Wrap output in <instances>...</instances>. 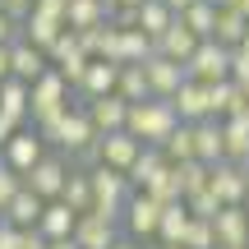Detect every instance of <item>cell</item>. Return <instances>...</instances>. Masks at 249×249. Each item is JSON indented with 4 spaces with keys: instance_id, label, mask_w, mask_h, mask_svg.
Wrapping results in <instances>:
<instances>
[{
    "instance_id": "obj_1",
    "label": "cell",
    "mask_w": 249,
    "mask_h": 249,
    "mask_svg": "<svg viewBox=\"0 0 249 249\" xmlns=\"http://www.w3.org/2000/svg\"><path fill=\"white\" fill-rule=\"evenodd\" d=\"M37 129L46 134V143H55L60 152H70V157H79V161L92 166V148H97L102 134H97V124H92L88 107H70V111H60L55 120L37 124Z\"/></svg>"
},
{
    "instance_id": "obj_2",
    "label": "cell",
    "mask_w": 249,
    "mask_h": 249,
    "mask_svg": "<svg viewBox=\"0 0 249 249\" xmlns=\"http://www.w3.org/2000/svg\"><path fill=\"white\" fill-rule=\"evenodd\" d=\"M180 124H185V120H180V111H176L171 97H148V102H129V120H124V129H129L134 139L161 148Z\"/></svg>"
},
{
    "instance_id": "obj_3",
    "label": "cell",
    "mask_w": 249,
    "mask_h": 249,
    "mask_svg": "<svg viewBox=\"0 0 249 249\" xmlns=\"http://www.w3.org/2000/svg\"><path fill=\"white\" fill-rule=\"evenodd\" d=\"M88 176H92V213H102V217H124V203H129V194H134V185H129V176L116 166H107V161H97V166H88Z\"/></svg>"
},
{
    "instance_id": "obj_4",
    "label": "cell",
    "mask_w": 249,
    "mask_h": 249,
    "mask_svg": "<svg viewBox=\"0 0 249 249\" xmlns=\"http://www.w3.org/2000/svg\"><path fill=\"white\" fill-rule=\"evenodd\" d=\"M74 97H79V92H74V83L51 65V70H46L42 79L33 83V120H28V124H46V120H55L60 111L74 107Z\"/></svg>"
},
{
    "instance_id": "obj_5",
    "label": "cell",
    "mask_w": 249,
    "mask_h": 249,
    "mask_svg": "<svg viewBox=\"0 0 249 249\" xmlns=\"http://www.w3.org/2000/svg\"><path fill=\"white\" fill-rule=\"evenodd\" d=\"M161 208H166V203H157L148 189H134L129 203H124V217H120L124 235H134V240H157V231H161Z\"/></svg>"
},
{
    "instance_id": "obj_6",
    "label": "cell",
    "mask_w": 249,
    "mask_h": 249,
    "mask_svg": "<svg viewBox=\"0 0 249 249\" xmlns=\"http://www.w3.org/2000/svg\"><path fill=\"white\" fill-rule=\"evenodd\" d=\"M70 171H74V166H70V152L55 148V152H46V157L23 176V185H28V189H37V194L51 203V198H60V194H65V180H70Z\"/></svg>"
},
{
    "instance_id": "obj_7",
    "label": "cell",
    "mask_w": 249,
    "mask_h": 249,
    "mask_svg": "<svg viewBox=\"0 0 249 249\" xmlns=\"http://www.w3.org/2000/svg\"><path fill=\"white\" fill-rule=\"evenodd\" d=\"M231 51H235V46H222L217 37H203L198 51L189 55V79H198V83H222V79H231Z\"/></svg>"
},
{
    "instance_id": "obj_8",
    "label": "cell",
    "mask_w": 249,
    "mask_h": 249,
    "mask_svg": "<svg viewBox=\"0 0 249 249\" xmlns=\"http://www.w3.org/2000/svg\"><path fill=\"white\" fill-rule=\"evenodd\" d=\"M0 157H5L9 166L18 171V176H28V171H33L37 161L46 157V134L37 129V124H23V129H18L14 139H9L5 148H0Z\"/></svg>"
},
{
    "instance_id": "obj_9",
    "label": "cell",
    "mask_w": 249,
    "mask_h": 249,
    "mask_svg": "<svg viewBox=\"0 0 249 249\" xmlns=\"http://www.w3.org/2000/svg\"><path fill=\"white\" fill-rule=\"evenodd\" d=\"M46 55H51V65H55V70H60L65 79L74 83V88L83 83V74H88V65H92V55L83 51V42H79V33H74V28H65Z\"/></svg>"
},
{
    "instance_id": "obj_10",
    "label": "cell",
    "mask_w": 249,
    "mask_h": 249,
    "mask_svg": "<svg viewBox=\"0 0 249 249\" xmlns=\"http://www.w3.org/2000/svg\"><path fill=\"white\" fill-rule=\"evenodd\" d=\"M148 148L143 139H134L129 129H116V134H102L97 139V148H92V166L97 161H107V166H116V171H124L129 176V166H134V157Z\"/></svg>"
},
{
    "instance_id": "obj_11",
    "label": "cell",
    "mask_w": 249,
    "mask_h": 249,
    "mask_svg": "<svg viewBox=\"0 0 249 249\" xmlns=\"http://www.w3.org/2000/svg\"><path fill=\"white\" fill-rule=\"evenodd\" d=\"M143 70H148V83H152V97H176L180 83L189 79V65L171 60V55H152V60H143Z\"/></svg>"
},
{
    "instance_id": "obj_12",
    "label": "cell",
    "mask_w": 249,
    "mask_h": 249,
    "mask_svg": "<svg viewBox=\"0 0 249 249\" xmlns=\"http://www.w3.org/2000/svg\"><path fill=\"white\" fill-rule=\"evenodd\" d=\"M124 226L116 222V217H102V213H83L79 226H74V240H79L83 249H111L120 240Z\"/></svg>"
},
{
    "instance_id": "obj_13",
    "label": "cell",
    "mask_w": 249,
    "mask_h": 249,
    "mask_svg": "<svg viewBox=\"0 0 249 249\" xmlns=\"http://www.w3.org/2000/svg\"><path fill=\"white\" fill-rule=\"evenodd\" d=\"M217 226V249H249V213L245 203H231L213 217Z\"/></svg>"
},
{
    "instance_id": "obj_14",
    "label": "cell",
    "mask_w": 249,
    "mask_h": 249,
    "mask_svg": "<svg viewBox=\"0 0 249 249\" xmlns=\"http://www.w3.org/2000/svg\"><path fill=\"white\" fill-rule=\"evenodd\" d=\"M120 60H92L88 74H83V83L74 92H79V102H92V97H107V92H120Z\"/></svg>"
},
{
    "instance_id": "obj_15",
    "label": "cell",
    "mask_w": 249,
    "mask_h": 249,
    "mask_svg": "<svg viewBox=\"0 0 249 249\" xmlns=\"http://www.w3.org/2000/svg\"><path fill=\"white\" fill-rule=\"evenodd\" d=\"M171 102H176V111H180L185 124H198V120L213 116V92H208V83H198V79H185Z\"/></svg>"
},
{
    "instance_id": "obj_16",
    "label": "cell",
    "mask_w": 249,
    "mask_h": 249,
    "mask_svg": "<svg viewBox=\"0 0 249 249\" xmlns=\"http://www.w3.org/2000/svg\"><path fill=\"white\" fill-rule=\"evenodd\" d=\"M213 194L222 198L226 208L249 198V176H245L240 161H217V166H213Z\"/></svg>"
},
{
    "instance_id": "obj_17",
    "label": "cell",
    "mask_w": 249,
    "mask_h": 249,
    "mask_svg": "<svg viewBox=\"0 0 249 249\" xmlns=\"http://www.w3.org/2000/svg\"><path fill=\"white\" fill-rule=\"evenodd\" d=\"M194 157L208 161V166L226 161V129H222V120H217V116H208V120L194 124Z\"/></svg>"
},
{
    "instance_id": "obj_18",
    "label": "cell",
    "mask_w": 249,
    "mask_h": 249,
    "mask_svg": "<svg viewBox=\"0 0 249 249\" xmlns=\"http://www.w3.org/2000/svg\"><path fill=\"white\" fill-rule=\"evenodd\" d=\"M83 107H88V116H92V124H97V134H116V129H124V120H129V102H124L120 92L92 97V102H83Z\"/></svg>"
},
{
    "instance_id": "obj_19",
    "label": "cell",
    "mask_w": 249,
    "mask_h": 249,
    "mask_svg": "<svg viewBox=\"0 0 249 249\" xmlns=\"http://www.w3.org/2000/svg\"><path fill=\"white\" fill-rule=\"evenodd\" d=\"M9 55H14V79H23V83H37L51 70V55H46L42 46H33L28 37H18V42L9 46Z\"/></svg>"
},
{
    "instance_id": "obj_20",
    "label": "cell",
    "mask_w": 249,
    "mask_h": 249,
    "mask_svg": "<svg viewBox=\"0 0 249 249\" xmlns=\"http://www.w3.org/2000/svg\"><path fill=\"white\" fill-rule=\"evenodd\" d=\"M198 42H203V37H198L194 28H185V18H176V23L157 37V51L171 55V60H180V65H189V55L198 51Z\"/></svg>"
},
{
    "instance_id": "obj_21",
    "label": "cell",
    "mask_w": 249,
    "mask_h": 249,
    "mask_svg": "<svg viewBox=\"0 0 249 249\" xmlns=\"http://www.w3.org/2000/svg\"><path fill=\"white\" fill-rule=\"evenodd\" d=\"M0 111L14 116L18 124H28V120H33V83H23V79L9 74V79L0 83Z\"/></svg>"
},
{
    "instance_id": "obj_22",
    "label": "cell",
    "mask_w": 249,
    "mask_h": 249,
    "mask_svg": "<svg viewBox=\"0 0 249 249\" xmlns=\"http://www.w3.org/2000/svg\"><path fill=\"white\" fill-rule=\"evenodd\" d=\"M79 217H83V213H74L65 198H51V203H46V213H42V222H37V231H42L46 240H65V235H74Z\"/></svg>"
},
{
    "instance_id": "obj_23",
    "label": "cell",
    "mask_w": 249,
    "mask_h": 249,
    "mask_svg": "<svg viewBox=\"0 0 249 249\" xmlns=\"http://www.w3.org/2000/svg\"><path fill=\"white\" fill-rule=\"evenodd\" d=\"M83 51L92 55V60H120V28L116 23H97L88 28V33H79Z\"/></svg>"
},
{
    "instance_id": "obj_24",
    "label": "cell",
    "mask_w": 249,
    "mask_h": 249,
    "mask_svg": "<svg viewBox=\"0 0 249 249\" xmlns=\"http://www.w3.org/2000/svg\"><path fill=\"white\" fill-rule=\"evenodd\" d=\"M97 23H111V0H70V14H65V28L74 33H88Z\"/></svg>"
},
{
    "instance_id": "obj_25",
    "label": "cell",
    "mask_w": 249,
    "mask_h": 249,
    "mask_svg": "<svg viewBox=\"0 0 249 249\" xmlns=\"http://www.w3.org/2000/svg\"><path fill=\"white\" fill-rule=\"evenodd\" d=\"M189 222H194V213H189V203H185V198H180V203H166V208H161V231H157V245H185Z\"/></svg>"
},
{
    "instance_id": "obj_26",
    "label": "cell",
    "mask_w": 249,
    "mask_h": 249,
    "mask_svg": "<svg viewBox=\"0 0 249 249\" xmlns=\"http://www.w3.org/2000/svg\"><path fill=\"white\" fill-rule=\"evenodd\" d=\"M208 92H213V116H217V120H226V116H240V111H249V102H245V83H235V79L208 83Z\"/></svg>"
},
{
    "instance_id": "obj_27",
    "label": "cell",
    "mask_w": 249,
    "mask_h": 249,
    "mask_svg": "<svg viewBox=\"0 0 249 249\" xmlns=\"http://www.w3.org/2000/svg\"><path fill=\"white\" fill-rule=\"evenodd\" d=\"M60 33H65V18H55V14H42V9H33V14L23 18V37H28L33 46H42V51H51Z\"/></svg>"
},
{
    "instance_id": "obj_28",
    "label": "cell",
    "mask_w": 249,
    "mask_h": 249,
    "mask_svg": "<svg viewBox=\"0 0 249 249\" xmlns=\"http://www.w3.org/2000/svg\"><path fill=\"white\" fill-rule=\"evenodd\" d=\"M42 213H46V198L37 194V189L23 185V189L14 194V203L5 208V222H14V226H37V222H42Z\"/></svg>"
},
{
    "instance_id": "obj_29",
    "label": "cell",
    "mask_w": 249,
    "mask_h": 249,
    "mask_svg": "<svg viewBox=\"0 0 249 249\" xmlns=\"http://www.w3.org/2000/svg\"><path fill=\"white\" fill-rule=\"evenodd\" d=\"M245 33H249V14H245L240 5H222V9H217V33L213 37L222 46H240Z\"/></svg>"
},
{
    "instance_id": "obj_30",
    "label": "cell",
    "mask_w": 249,
    "mask_h": 249,
    "mask_svg": "<svg viewBox=\"0 0 249 249\" xmlns=\"http://www.w3.org/2000/svg\"><path fill=\"white\" fill-rule=\"evenodd\" d=\"M161 171H166V152L148 143V148H143L139 157H134V166H129V185H134V189H148L152 180L161 176Z\"/></svg>"
},
{
    "instance_id": "obj_31",
    "label": "cell",
    "mask_w": 249,
    "mask_h": 249,
    "mask_svg": "<svg viewBox=\"0 0 249 249\" xmlns=\"http://www.w3.org/2000/svg\"><path fill=\"white\" fill-rule=\"evenodd\" d=\"M226 129V161H249V111H240V116H226L222 120Z\"/></svg>"
},
{
    "instance_id": "obj_32",
    "label": "cell",
    "mask_w": 249,
    "mask_h": 249,
    "mask_svg": "<svg viewBox=\"0 0 249 249\" xmlns=\"http://www.w3.org/2000/svg\"><path fill=\"white\" fill-rule=\"evenodd\" d=\"M152 55H157V42L143 28H120V65H143Z\"/></svg>"
},
{
    "instance_id": "obj_33",
    "label": "cell",
    "mask_w": 249,
    "mask_h": 249,
    "mask_svg": "<svg viewBox=\"0 0 249 249\" xmlns=\"http://www.w3.org/2000/svg\"><path fill=\"white\" fill-rule=\"evenodd\" d=\"M176 18H180V14L166 5V0H143V5H139V28L152 37V42H157V37L166 33V28L176 23Z\"/></svg>"
},
{
    "instance_id": "obj_34",
    "label": "cell",
    "mask_w": 249,
    "mask_h": 249,
    "mask_svg": "<svg viewBox=\"0 0 249 249\" xmlns=\"http://www.w3.org/2000/svg\"><path fill=\"white\" fill-rule=\"evenodd\" d=\"M60 198L74 208V213H92V176H88V166H74V171H70Z\"/></svg>"
},
{
    "instance_id": "obj_35",
    "label": "cell",
    "mask_w": 249,
    "mask_h": 249,
    "mask_svg": "<svg viewBox=\"0 0 249 249\" xmlns=\"http://www.w3.org/2000/svg\"><path fill=\"white\" fill-rule=\"evenodd\" d=\"M148 194L157 198V203H180V198H185V180H180V166H176V161H166V171L148 185Z\"/></svg>"
},
{
    "instance_id": "obj_36",
    "label": "cell",
    "mask_w": 249,
    "mask_h": 249,
    "mask_svg": "<svg viewBox=\"0 0 249 249\" xmlns=\"http://www.w3.org/2000/svg\"><path fill=\"white\" fill-rule=\"evenodd\" d=\"M120 97L124 102H148L152 97V83H148V70L143 65H124L120 70Z\"/></svg>"
},
{
    "instance_id": "obj_37",
    "label": "cell",
    "mask_w": 249,
    "mask_h": 249,
    "mask_svg": "<svg viewBox=\"0 0 249 249\" xmlns=\"http://www.w3.org/2000/svg\"><path fill=\"white\" fill-rule=\"evenodd\" d=\"M180 18H185V28H194L198 37H213L217 33V5H213V0H194Z\"/></svg>"
},
{
    "instance_id": "obj_38",
    "label": "cell",
    "mask_w": 249,
    "mask_h": 249,
    "mask_svg": "<svg viewBox=\"0 0 249 249\" xmlns=\"http://www.w3.org/2000/svg\"><path fill=\"white\" fill-rule=\"evenodd\" d=\"M166 161H194V124H180L166 143H161Z\"/></svg>"
},
{
    "instance_id": "obj_39",
    "label": "cell",
    "mask_w": 249,
    "mask_h": 249,
    "mask_svg": "<svg viewBox=\"0 0 249 249\" xmlns=\"http://www.w3.org/2000/svg\"><path fill=\"white\" fill-rule=\"evenodd\" d=\"M185 203H189V213H194V217H208V222H213V217H217V213L226 208L222 198L213 194V185H208V189H194V194H189Z\"/></svg>"
},
{
    "instance_id": "obj_40",
    "label": "cell",
    "mask_w": 249,
    "mask_h": 249,
    "mask_svg": "<svg viewBox=\"0 0 249 249\" xmlns=\"http://www.w3.org/2000/svg\"><path fill=\"white\" fill-rule=\"evenodd\" d=\"M185 245H189V249H217V226L208 222V217H194V222H189Z\"/></svg>"
},
{
    "instance_id": "obj_41",
    "label": "cell",
    "mask_w": 249,
    "mask_h": 249,
    "mask_svg": "<svg viewBox=\"0 0 249 249\" xmlns=\"http://www.w3.org/2000/svg\"><path fill=\"white\" fill-rule=\"evenodd\" d=\"M23 189V176H18L14 166H9L5 157H0V217H5V208L14 203V194Z\"/></svg>"
},
{
    "instance_id": "obj_42",
    "label": "cell",
    "mask_w": 249,
    "mask_h": 249,
    "mask_svg": "<svg viewBox=\"0 0 249 249\" xmlns=\"http://www.w3.org/2000/svg\"><path fill=\"white\" fill-rule=\"evenodd\" d=\"M23 231L28 226H14V222L0 217V249H23Z\"/></svg>"
},
{
    "instance_id": "obj_43",
    "label": "cell",
    "mask_w": 249,
    "mask_h": 249,
    "mask_svg": "<svg viewBox=\"0 0 249 249\" xmlns=\"http://www.w3.org/2000/svg\"><path fill=\"white\" fill-rule=\"evenodd\" d=\"M231 79L249 88V51H245V46H235V51H231Z\"/></svg>"
},
{
    "instance_id": "obj_44",
    "label": "cell",
    "mask_w": 249,
    "mask_h": 249,
    "mask_svg": "<svg viewBox=\"0 0 249 249\" xmlns=\"http://www.w3.org/2000/svg\"><path fill=\"white\" fill-rule=\"evenodd\" d=\"M18 37H23V23H18V18H9L5 9H0V46L18 42Z\"/></svg>"
},
{
    "instance_id": "obj_45",
    "label": "cell",
    "mask_w": 249,
    "mask_h": 249,
    "mask_svg": "<svg viewBox=\"0 0 249 249\" xmlns=\"http://www.w3.org/2000/svg\"><path fill=\"white\" fill-rule=\"evenodd\" d=\"M111 23L116 28H139V5H116L111 9Z\"/></svg>"
},
{
    "instance_id": "obj_46",
    "label": "cell",
    "mask_w": 249,
    "mask_h": 249,
    "mask_svg": "<svg viewBox=\"0 0 249 249\" xmlns=\"http://www.w3.org/2000/svg\"><path fill=\"white\" fill-rule=\"evenodd\" d=\"M0 9H5L9 18H18V23H23V18L37 9V0H0Z\"/></svg>"
},
{
    "instance_id": "obj_47",
    "label": "cell",
    "mask_w": 249,
    "mask_h": 249,
    "mask_svg": "<svg viewBox=\"0 0 249 249\" xmlns=\"http://www.w3.org/2000/svg\"><path fill=\"white\" fill-rule=\"evenodd\" d=\"M37 9H42V14H55V18H65V14H70V0H37Z\"/></svg>"
},
{
    "instance_id": "obj_48",
    "label": "cell",
    "mask_w": 249,
    "mask_h": 249,
    "mask_svg": "<svg viewBox=\"0 0 249 249\" xmlns=\"http://www.w3.org/2000/svg\"><path fill=\"white\" fill-rule=\"evenodd\" d=\"M9 46H14V42H9ZM9 46H0V83L14 74V55H9Z\"/></svg>"
},
{
    "instance_id": "obj_49",
    "label": "cell",
    "mask_w": 249,
    "mask_h": 249,
    "mask_svg": "<svg viewBox=\"0 0 249 249\" xmlns=\"http://www.w3.org/2000/svg\"><path fill=\"white\" fill-rule=\"evenodd\" d=\"M111 249H148V245H143V240H134V235H120V240L111 245Z\"/></svg>"
},
{
    "instance_id": "obj_50",
    "label": "cell",
    "mask_w": 249,
    "mask_h": 249,
    "mask_svg": "<svg viewBox=\"0 0 249 249\" xmlns=\"http://www.w3.org/2000/svg\"><path fill=\"white\" fill-rule=\"evenodd\" d=\"M46 249H83L79 240H74V235H65V240H51V245H46Z\"/></svg>"
},
{
    "instance_id": "obj_51",
    "label": "cell",
    "mask_w": 249,
    "mask_h": 249,
    "mask_svg": "<svg viewBox=\"0 0 249 249\" xmlns=\"http://www.w3.org/2000/svg\"><path fill=\"white\" fill-rule=\"evenodd\" d=\"M166 5H171V9H176V14H185V9H189V5H194V0H166Z\"/></svg>"
},
{
    "instance_id": "obj_52",
    "label": "cell",
    "mask_w": 249,
    "mask_h": 249,
    "mask_svg": "<svg viewBox=\"0 0 249 249\" xmlns=\"http://www.w3.org/2000/svg\"><path fill=\"white\" fill-rule=\"evenodd\" d=\"M116 5H143V0H111V9H116Z\"/></svg>"
},
{
    "instance_id": "obj_53",
    "label": "cell",
    "mask_w": 249,
    "mask_h": 249,
    "mask_svg": "<svg viewBox=\"0 0 249 249\" xmlns=\"http://www.w3.org/2000/svg\"><path fill=\"white\" fill-rule=\"evenodd\" d=\"M213 5H217V9H222V5H240V0H213Z\"/></svg>"
},
{
    "instance_id": "obj_54",
    "label": "cell",
    "mask_w": 249,
    "mask_h": 249,
    "mask_svg": "<svg viewBox=\"0 0 249 249\" xmlns=\"http://www.w3.org/2000/svg\"><path fill=\"white\" fill-rule=\"evenodd\" d=\"M157 249H189V245H157Z\"/></svg>"
},
{
    "instance_id": "obj_55",
    "label": "cell",
    "mask_w": 249,
    "mask_h": 249,
    "mask_svg": "<svg viewBox=\"0 0 249 249\" xmlns=\"http://www.w3.org/2000/svg\"><path fill=\"white\" fill-rule=\"evenodd\" d=\"M240 9H245V14H249V0H240Z\"/></svg>"
},
{
    "instance_id": "obj_56",
    "label": "cell",
    "mask_w": 249,
    "mask_h": 249,
    "mask_svg": "<svg viewBox=\"0 0 249 249\" xmlns=\"http://www.w3.org/2000/svg\"><path fill=\"white\" fill-rule=\"evenodd\" d=\"M240 46H245V51H249V33H245V42H240Z\"/></svg>"
},
{
    "instance_id": "obj_57",
    "label": "cell",
    "mask_w": 249,
    "mask_h": 249,
    "mask_svg": "<svg viewBox=\"0 0 249 249\" xmlns=\"http://www.w3.org/2000/svg\"><path fill=\"white\" fill-rule=\"evenodd\" d=\"M245 176H249V161H245Z\"/></svg>"
},
{
    "instance_id": "obj_58",
    "label": "cell",
    "mask_w": 249,
    "mask_h": 249,
    "mask_svg": "<svg viewBox=\"0 0 249 249\" xmlns=\"http://www.w3.org/2000/svg\"><path fill=\"white\" fill-rule=\"evenodd\" d=\"M245 102H249V88H245Z\"/></svg>"
}]
</instances>
